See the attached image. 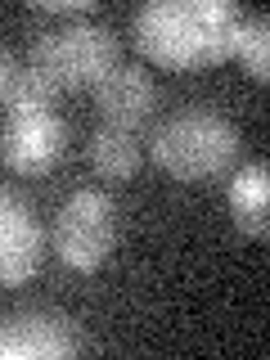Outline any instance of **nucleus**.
<instances>
[{
    "label": "nucleus",
    "mask_w": 270,
    "mask_h": 360,
    "mask_svg": "<svg viewBox=\"0 0 270 360\" xmlns=\"http://www.w3.org/2000/svg\"><path fill=\"white\" fill-rule=\"evenodd\" d=\"M95 99H99V112H104V127H122V131H135L144 117L153 112V77L135 63H117L104 82L95 86Z\"/></svg>",
    "instance_id": "0eeeda50"
},
{
    "label": "nucleus",
    "mask_w": 270,
    "mask_h": 360,
    "mask_svg": "<svg viewBox=\"0 0 270 360\" xmlns=\"http://www.w3.org/2000/svg\"><path fill=\"white\" fill-rule=\"evenodd\" d=\"M32 5L41 9V14H63V18H72L77 22V14H95V0H32Z\"/></svg>",
    "instance_id": "4468645a"
},
{
    "label": "nucleus",
    "mask_w": 270,
    "mask_h": 360,
    "mask_svg": "<svg viewBox=\"0 0 270 360\" xmlns=\"http://www.w3.org/2000/svg\"><path fill=\"white\" fill-rule=\"evenodd\" d=\"M68 149V127L54 108L5 112L0 131V162L18 176H45Z\"/></svg>",
    "instance_id": "39448f33"
},
{
    "label": "nucleus",
    "mask_w": 270,
    "mask_h": 360,
    "mask_svg": "<svg viewBox=\"0 0 270 360\" xmlns=\"http://www.w3.org/2000/svg\"><path fill=\"white\" fill-rule=\"evenodd\" d=\"M117 243V207L104 189H77L54 221V248L72 270H99Z\"/></svg>",
    "instance_id": "7ed1b4c3"
},
{
    "label": "nucleus",
    "mask_w": 270,
    "mask_h": 360,
    "mask_svg": "<svg viewBox=\"0 0 270 360\" xmlns=\"http://www.w3.org/2000/svg\"><path fill=\"white\" fill-rule=\"evenodd\" d=\"M77 329L59 315H18L0 324V360L14 356H72L77 352Z\"/></svg>",
    "instance_id": "6e6552de"
},
{
    "label": "nucleus",
    "mask_w": 270,
    "mask_h": 360,
    "mask_svg": "<svg viewBox=\"0 0 270 360\" xmlns=\"http://www.w3.org/2000/svg\"><path fill=\"white\" fill-rule=\"evenodd\" d=\"M135 45L140 54L158 68H202L198 63V27H194V5L189 0H153L135 14Z\"/></svg>",
    "instance_id": "20e7f679"
},
{
    "label": "nucleus",
    "mask_w": 270,
    "mask_h": 360,
    "mask_svg": "<svg viewBox=\"0 0 270 360\" xmlns=\"http://www.w3.org/2000/svg\"><path fill=\"white\" fill-rule=\"evenodd\" d=\"M194 5V27H198V63H225L239 50L243 32V9L230 0H189Z\"/></svg>",
    "instance_id": "9d476101"
},
{
    "label": "nucleus",
    "mask_w": 270,
    "mask_h": 360,
    "mask_svg": "<svg viewBox=\"0 0 270 360\" xmlns=\"http://www.w3.org/2000/svg\"><path fill=\"white\" fill-rule=\"evenodd\" d=\"M230 217L252 239L266 234V225H270V172H266V162L243 167L230 180Z\"/></svg>",
    "instance_id": "9b49d317"
},
{
    "label": "nucleus",
    "mask_w": 270,
    "mask_h": 360,
    "mask_svg": "<svg viewBox=\"0 0 270 360\" xmlns=\"http://www.w3.org/2000/svg\"><path fill=\"white\" fill-rule=\"evenodd\" d=\"M54 99H59V86L27 54L0 50V108L5 112H32V108H50Z\"/></svg>",
    "instance_id": "1a4fd4ad"
},
{
    "label": "nucleus",
    "mask_w": 270,
    "mask_h": 360,
    "mask_svg": "<svg viewBox=\"0 0 270 360\" xmlns=\"http://www.w3.org/2000/svg\"><path fill=\"white\" fill-rule=\"evenodd\" d=\"M248 68L252 82H266L270 77V22L266 18H243V32H239V50H234Z\"/></svg>",
    "instance_id": "ddd939ff"
},
{
    "label": "nucleus",
    "mask_w": 270,
    "mask_h": 360,
    "mask_svg": "<svg viewBox=\"0 0 270 360\" xmlns=\"http://www.w3.org/2000/svg\"><path fill=\"white\" fill-rule=\"evenodd\" d=\"M45 257V239L41 225L22 202L0 189V284H22L41 270Z\"/></svg>",
    "instance_id": "423d86ee"
},
{
    "label": "nucleus",
    "mask_w": 270,
    "mask_h": 360,
    "mask_svg": "<svg viewBox=\"0 0 270 360\" xmlns=\"http://www.w3.org/2000/svg\"><path fill=\"white\" fill-rule=\"evenodd\" d=\"M140 140H135V131H122V127H99L90 135V162H95V172L104 180H131L140 172Z\"/></svg>",
    "instance_id": "f8f14e48"
},
{
    "label": "nucleus",
    "mask_w": 270,
    "mask_h": 360,
    "mask_svg": "<svg viewBox=\"0 0 270 360\" xmlns=\"http://www.w3.org/2000/svg\"><path fill=\"white\" fill-rule=\"evenodd\" d=\"M153 162L167 176L185 180V185H202L230 172V162L239 158V131L207 108H189L167 117L149 140Z\"/></svg>",
    "instance_id": "f257e3e1"
},
{
    "label": "nucleus",
    "mask_w": 270,
    "mask_h": 360,
    "mask_svg": "<svg viewBox=\"0 0 270 360\" xmlns=\"http://www.w3.org/2000/svg\"><path fill=\"white\" fill-rule=\"evenodd\" d=\"M27 59L41 68L59 90L99 86L117 68V37L99 22H68V27H45L32 37Z\"/></svg>",
    "instance_id": "f03ea898"
}]
</instances>
